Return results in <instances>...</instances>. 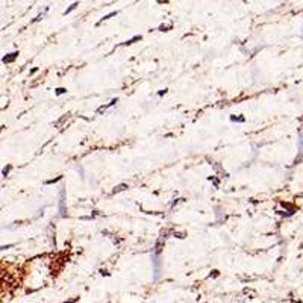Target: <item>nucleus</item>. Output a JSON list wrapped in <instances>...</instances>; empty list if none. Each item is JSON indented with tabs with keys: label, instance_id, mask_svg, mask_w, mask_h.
Masks as SVG:
<instances>
[{
	"label": "nucleus",
	"instance_id": "obj_2",
	"mask_svg": "<svg viewBox=\"0 0 303 303\" xmlns=\"http://www.w3.org/2000/svg\"><path fill=\"white\" fill-rule=\"evenodd\" d=\"M126 188H127V185H126V183H121V185H118V187H117V188L114 190V192H118V191H123V190H126Z\"/></svg>",
	"mask_w": 303,
	"mask_h": 303
},
{
	"label": "nucleus",
	"instance_id": "obj_1",
	"mask_svg": "<svg viewBox=\"0 0 303 303\" xmlns=\"http://www.w3.org/2000/svg\"><path fill=\"white\" fill-rule=\"evenodd\" d=\"M17 55L18 53H11L9 56H5V58H3V62H12V61L17 58Z\"/></svg>",
	"mask_w": 303,
	"mask_h": 303
},
{
	"label": "nucleus",
	"instance_id": "obj_5",
	"mask_svg": "<svg viewBox=\"0 0 303 303\" xmlns=\"http://www.w3.org/2000/svg\"><path fill=\"white\" fill-rule=\"evenodd\" d=\"M9 168H11V167H8V168H5V170H3V174H5V176H6V174H8V171H9Z\"/></svg>",
	"mask_w": 303,
	"mask_h": 303
},
{
	"label": "nucleus",
	"instance_id": "obj_3",
	"mask_svg": "<svg viewBox=\"0 0 303 303\" xmlns=\"http://www.w3.org/2000/svg\"><path fill=\"white\" fill-rule=\"evenodd\" d=\"M76 6H78V3H73V5H71V6H70V8L67 9V11H65V12H64V14H68V12H71V11H73V9L76 8Z\"/></svg>",
	"mask_w": 303,
	"mask_h": 303
},
{
	"label": "nucleus",
	"instance_id": "obj_4",
	"mask_svg": "<svg viewBox=\"0 0 303 303\" xmlns=\"http://www.w3.org/2000/svg\"><path fill=\"white\" fill-rule=\"evenodd\" d=\"M62 93H65L64 88H58V89H56V94H62Z\"/></svg>",
	"mask_w": 303,
	"mask_h": 303
}]
</instances>
